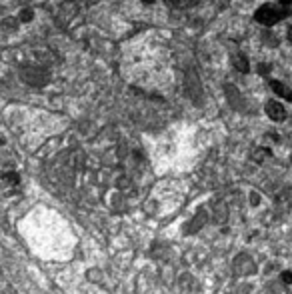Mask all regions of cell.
I'll use <instances>...</instances> for the list:
<instances>
[{"instance_id":"6da1fadb","label":"cell","mask_w":292,"mask_h":294,"mask_svg":"<svg viewBox=\"0 0 292 294\" xmlns=\"http://www.w3.org/2000/svg\"><path fill=\"white\" fill-rule=\"evenodd\" d=\"M122 74L128 82L160 90L172 82L170 70V50L154 34H142L124 46Z\"/></svg>"},{"instance_id":"7a4b0ae2","label":"cell","mask_w":292,"mask_h":294,"mask_svg":"<svg viewBox=\"0 0 292 294\" xmlns=\"http://www.w3.org/2000/svg\"><path fill=\"white\" fill-rule=\"evenodd\" d=\"M288 16H290V6H284L280 2H264L262 6H258L254 10V20L266 28L282 22Z\"/></svg>"},{"instance_id":"3957f363","label":"cell","mask_w":292,"mask_h":294,"mask_svg":"<svg viewBox=\"0 0 292 294\" xmlns=\"http://www.w3.org/2000/svg\"><path fill=\"white\" fill-rule=\"evenodd\" d=\"M22 78H24V82L30 84V86H44V84L48 82V78H50V74H48L46 68H40V66H28V68H24Z\"/></svg>"},{"instance_id":"277c9868","label":"cell","mask_w":292,"mask_h":294,"mask_svg":"<svg viewBox=\"0 0 292 294\" xmlns=\"http://www.w3.org/2000/svg\"><path fill=\"white\" fill-rule=\"evenodd\" d=\"M264 114H266L272 122H284L286 116H288V112H286V108H284V104H282L280 100H268V102L264 104Z\"/></svg>"},{"instance_id":"5b68a950","label":"cell","mask_w":292,"mask_h":294,"mask_svg":"<svg viewBox=\"0 0 292 294\" xmlns=\"http://www.w3.org/2000/svg\"><path fill=\"white\" fill-rule=\"evenodd\" d=\"M268 86L276 94V98H282V100H286V102H292V88L286 82H282L278 78H270L268 80Z\"/></svg>"},{"instance_id":"8992f818","label":"cell","mask_w":292,"mask_h":294,"mask_svg":"<svg viewBox=\"0 0 292 294\" xmlns=\"http://www.w3.org/2000/svg\"><path fill=\"white\" fill-rule=\"evenodd\" d=\"M232 64L242 74H248L250 72V62H248V56H244V54H236L234 60H232Z\"/></svg>"},{"instance_id":"52a82bcc","label":"cell","mask_w":292,"mask_h":294,"mask_svg":"<svg viewBox=\"0 0 292 294\" xmlns=\"http://www.w3.org/2000/svg\"><path fill=\"white\" fill-rule=\"evenodd\" d=\"M0 28H4L6 32L14 34V32L20 28V20H18V16H16V18H14V16H8V18H4L2 22H0Z\"/></svg>"},{"instance_id":"ba28073f","label":"cell","mask_w":292,"mask_h":294,"mask_svg":"<svg viewBox=\"0 0 292 294\" xmlns=\"http://www.w3.org/2000/svg\"><path fill=\"white\" fill-rule=\"evenodd\" d=\"M164 2L168 6H172V8H176V10H186V8H190L194 4V0H164Z\"/></svg>"},{"instance_id":"9c48e42d","label":"cell","mask_w":292,"mask_h":294,"mask_svg":"<svg viewBox=\"0 0 292 294\" xmlns=\"http://www.w3.org/2000/svg\"><path fill=\"white\" fill-rule=\"evenodd\" d=\"M18 20H20V24L32 22V20H34V10H32V8H22V10L18 12Z\"/></svg>"},{"instance_id":"30bf717a","label":"cell","mask_w":292,"mask_h":294,"mask_svg":"<svg viewBox=\"0 0 292 294\" xmlns=\"http://www.w3.org/2000/svg\"><path fill=\"white\" fill-rule=\"evenodd\" d=\"M282 278L286 280V284H290V282H292V272H284V274H282Z\"/></svg>"},{"instance_id":"8fae6325","label":"cell","mask_w":292,"mask_h":294,"mask_svg":"<svg viewBox=\"0 0 292 294\" xmlns=\"http://www.w3.org/2000/svg\"><path fill=\"white\" fill-rule=\"evenodd\" d=\"M286 40L292 44V26H288V28H286Z\"/></svg>"},{"instance_id":"7c38bea8","label":"cell","mask_w":292,"mask_h":294,"mask_svg":"<svg viewBox=\"0 0 292 294\" xmlns=\"http://www.w3.org/2000/svg\"><path fill=\"white\" fill-rule=\"evenodd\" d=\"M154 2H158V0H142V4H146V6H152Z\"/></svg>"},{"instance_id":"4fadbf2b","label":"cell","mask_w":292,"mask_h":294,"mask_svg":"<svg viewBox=\"0 0 292 294\" xmlns=\"http://www.w3.org/2000/svg\"><path fill=\"white\" fill-rule=\"evenodd\" d=\"M278 2L284 4V6H290V4H292V0H278Z\"/></svg>"},{"instance_id":"5bb4252c","label":"cell","mask_w":292,"mask_h":294,"mask_svg":"<svg viewBox=\"0 0 292 294\" xmlns=\"http://www.w3.org/2000/svg\"><path fill=\"white\" fill-rule=\"evenodd\" d=\"M290 160H292V156H290Z\"/></svg>"}]
</instances>
